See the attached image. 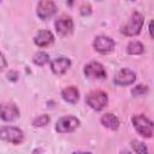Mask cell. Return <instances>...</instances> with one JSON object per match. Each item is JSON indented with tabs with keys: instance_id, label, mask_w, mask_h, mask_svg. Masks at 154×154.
Returning <instances> with one entry per match:
<instances>
[{
	"instance_id": "1",
	"label": "cell",
	"mask_w": 154,
	"mask_h": 154,
	"mask_svg": "<svg viewBox=\"0 0 154 154\" xmlns=\"http://www.w3.org/2000/svg\"><path fill=\"white\" fill-rule=\"evenodd\" d=\"M144 23V17L141 12L134 11L128 20L126 24H124L120 29V32L125 36H135L141 32V29Z\"/></svg>"
},
{
	"instance_id": "9",
	"label": "cell",
	"mask_w": 154,
	"mask_h": 154,
	"mask_svg": "<svg viewBox=\"0 0 154 154\" xmlns=\"http://www.w3.org/2000/svg\"><path fill=\"white\" fill-rule=\"evenodd\" d=\"M57 12V5L51 0H42L37 4L36 7V14L38 18L46 20L47 18H51Z\"/></svg>"
},
{
	"instance_id": "21",
	"label": "cell",
	"mask_w": 154,
	"mask_h": 154,
	"mask_svg": "<svg viewBox=\"0 0 154 154\" xmlns=\"http://www.w3.org/2000/svg\"><path fill=\"white\" fill-rule=\"evenodd\" d=\"M79 12H81V14H83V16L90 14V13H91V6H90V4H83V5L79 7Z\"/></svg>"
},
{
	"instance_id": "22",
	"label": "cell",
	"mask_w": 154,
	"mask_h": 154,
	"mask_svg": "<svg viewBox=\"0 0 154 154\" xmlns=\"http://www.w3.org/2000/svg\"><path fill=\"white\" fill-rule=\"evenodd\" d=\"M148 30H149V35H150V37H152V38H154V19L149 22Z\"/></svg>"
},
{
	"instance_id": "25",
	"label": "cell",
	"mask_w": 154,
	"mask_h": 154,
	"mask_svg": "<svg viewBox=\"0 0 154 154\" xmlns=\"http://www.w3.org/2000/svg\"><path fill=\"white\" fill-rule=\"evenodd\" d=\"M72 154H91L90 152H73Z\"/></svg>"
},
{
	"instance_id": "5",
	"label": "cell",
	"mask_w": 154,
	"mask_h": 154,
	"mask_svg": "<svg viewBox=\"0 0 154 154\" xmlns=\"http://www.w3.org/2000/svg\"><path fill=\"white\" fill-rule=\"evenodd\" d=\"M81 125V120L75 116H65L61 117L55 124V131L59 134H67L72 132Z\"/></svg>"
},
{
	"instance_id": "20",
	"label": "cell",
	"mask_w": 154,
	"mask_h": 154,
	"mask_svg": "<svg viewBox=\"0 0 154 154\" xmlns=\"http://www.w3.org/2000/svg\"><path fill=\"white\" fill-rule=\"evenodd\" d=\"M147 93H148V87L144 85V84H138V85H136L135 88L131 89V94L134 96H142Z\"/></svg>"
},
{
	"instance_id": "14",
	"label": "cell",
	"mask_w": 154,
	"mask_h": 154,
	"mask_svg": "<svg viewBox=\"0 0 154 154\" xmlns=\"http://www.w3.org/2000/svg\"><path fill=\"white\" fill-rule=\"evenodd\" d=\"M61 97L69 103H76L79 100V91L75 85H69L61 90Z\"/></svg>"
},
{
	"instance_id": "18",
	"label": "cell",
	"mask_w": 154,
	"mask_h": 154,
	"mask_svg": "<svg viewBox=\"0 0 154 154\" xmlns=\"http://www.w3.org/2000/svg\"><path fill=\"white\" fill-rule=\"evenodd\" d=\"M131 148L134 149V152H135L136 154H148V148H147V146H146L143 142L138 141V140L131 141Z\"/></svg>"
},
{
	"instance_id": "11",
	"label": "cell",
	"mask_w": 154,
	"mask_h": 154,
	"mask_svg": "<svg viewBox=\"0 0 154 154\" xmlns=\"http://www.w3.org/2000/svg\"><path fill=\"white\" fill-rule=\"evenodd\" d=\"M70 66H71V60L64 55H60V57H58L51 61V70L57 76L64 75Z\"/></svg>"
},
{
	"instance_id": "24",
	"label": "cell",
	"mask_w": 154,
	"mask_h": 154,
	"mask_svg": "<svg viewBox=\"0 0 154 154\" xmlns=\"http://www.w3.org/2000/svg\"><path fill=\"white\" fill-rule=\"evenodd\" d=\"M0 60H1V70H5L6 66H7V64H6V59H5L4 53H1V58H0Z\"/></svg>"
},
{
	"instance_id": "16",
	"label": "cell",
	"mask_w": 154,
	"mask_h": 154,
	"mask_svg": "<svg viewBox=\"0 0 154 154\" xmlns=\"http://www.w3.org/2000/svg\"><path fill=\"white\" fill-rule=\"evenodd\" d=\"M143 51H144L143 45H142L140 41H136V40L130 41V42L128 43V46H126V52H128L129 54H132V55L142 54Z\"/></svg>"
},
{
	"instance_id": "13",
	"label": "cell",
	"mask_w": 154,
	"mask_h": 154,
	"mask_svg": "<svg viewBox=\"0 0 154 154\" xmlns=\"http://www.w3.org/2000/svg\"><path fill=\"white\" fill-rule=\"evenodd\" d=\"M53 42H54V35L49 30H40L34 37V43L37 47H47Z\"/></svg>"
},
{
	"instance_id": "4",
	"label": "cell",
	"mask_w": 154,
	"mask_h": 154,
	"mask_svg": "<svg viewBox=\"0 0 154 154\" xmlns=\"http://www.w3.org/2000/svg\"><path fill=\"white\" fill-rule=\"evenodd\" d=\"M0 136L4 141L12 144H20L24 141V132L16 126H2L0 129Z\"/></svg>"
},
{
	"instance_id": "8",
	"label": "cell",
	"mask_w": 154,
	"mask_h": 154,
	"mask_svg": "<svg viewBox=\"0 0 154 154\" xmlns=\"http://www.w3.org/2000/svg\"><path fill=\"white\" fill-rule=\"evenodd\" d=\"M136 81V73L130 70V69H122L118 72H116L113 82L117 85L120 87H125V85H130Z\"/></svg>"
},
{
	"instance_id": "15",
	"label": "cell",
	"mask_w": 154,
	"mask_h": 154,
	"mask_svg": "<svg viewBox=\"0 0 154 154\" xmlns=\"http://www.w3.org/2000/svg\"><path fill=\"white\" fill-rule=\"evenodd\" d=\"M100 120H101V124L109 130H118V128L120 125L118 117L114 116L113 113H105Z\"/></svg>"
},
{
	"instance_id": "7",
	"label": "cell",
	"mask_w": 154,
	"mask_h": 154,
	"mask_svg": "<svg viewBox=\"0 0 154 154\" xmlns=\"http://www.w3.org/2000/svg\"><path fill=\"white\" fill-rule=\"evenodd\" d=\"M83 72H84V75L88 78L101 79V78L106 77V70H105L103 65L101 63H99V61H90V63H88L84 66Z\"/></svg>"
},
{
	"instance_id": "19",
	"label": "cell",
	"mask_w": 154,
	"mask_h": 154,
	"mask_svg": "<svg viewBox=\"0 0 154 154\" xmlns=\"http://www.w3.org/2000/svg\"><path fill=\"white\" fill-rule=\"evenodd\" d=\"M49 120H51V118H49L48 114H40V116H37L32 119V126H35V128L46 126L49 123Z\"/></svg>"
},
{
	"instance_id": "3",
	"label": "cell",
	"mask_w": 154,
	"mask_h": 154,
	"mask_svg": "<svg viewBox=\"0 0 154 154\" xmlns=\"http://www.w3.org/2000/svg\"><path fill=\"white\" fill-rule=\"evenodd\" d=\"M85 101L91 109L101 111L106 107V105L108 102V96L102 90H91L90 93H88Z\"/></svg>"
},
{
	"instance_id": "2",
	"label": "cell",
	"mask_w": 154,
	"mask_h": 154,
	"mask_svg": "<svg viewBox=\"0 0 154 154\" xmlns=\"http://www.w3.org/2000/svg\"><path fill=\"white\" fill-rule=\"evenodd\" d=\"M131 122H132V125H134L135 130L138 132V135H141L144 138H150L153 136L154 124L146 116H143V114L134 116L131 118Z\"/></svg>"
},
{
	"instance_id": "12",
	"label": "cell",
	"mask_w": 154,
	"mask_h": 154,
	"mask_svg": "<svg viewBox=\"0 0 154 154\" xmlns=\"http://www.w3.org/2000/svg\"><path fill=\"white\" fill-rule=\"evenodd\" d=\"M1 119L5 122H12L19 117V109L13 102H7L1 106Z\"/></svg>"
},
{
	"instance_id": "17",
	"label": "cell",
	"mask_w": 154,
	"mask_h": 154,
	"mask_svg": "<svg viewBox=\"0 0 154 154\" xmlns=\"http://www.w3.org/2000/svg\"><path fill=\"white\" fill-rule=\"evenodd\" d=\"M32 61L37 66H43V65H46L49 61V54L46 53V52H42V51L41 52H37V53L34 54Z\"/></svg>"
},
{
	"instance_id": "10",
	"label": "cell",
	"mask_w": 154,
	"mask_h": 154,
	"mask_svg": "<svg viewBox=\"0 0 154 154\" xmlns=\"http://www.w3.org/2000/svg\"><path fill=\"white\" fill-rule=\"evenodd\" d=\"M54 26L59 35L66 36L73 31V20L70 16H61L55 20Z\"/></svg>"
},
{
	"instance_id": "23",
	"label": "cell",
	"mask_w": 154,
	"mask_h": 154,
	"mask_svg": "<svg viewBox=\"0 0 154 154\" xmlns=\"http://www.w3.org/2000/svg\"><path fill=\"white\" fill-rule=\"evenodd\" d=\"M7 76H8V79H11V81H17L18 73H17V71H10V73H8Z\"/></svg>"
},
{
	"instance_id": "26",
	"label": "cell",
	"mask_w": 154,
	"mask_h": 154,
	"mask_svg": "<svg viewBox=\"0 0 154 154\" xmlns=\"http://www.w3.org/2000/svg\"><path fill=\"white\" fill-rule=\"evenodd\" d=\"M122 154H130V152H128V150H125V152H122Z\"/></svg>"
},
{
	"instance_id": "6",
	"label": "cell",
	"mask_w": 154,
	"mask_h": 154,
	"mask_svg": "<svg viewBox=\"0 0 154 154\" xmlns=\"http://www.w3.org/2000/svg\"><path fill=\"white\" fill-rule=\"evenodd\" d=\"M93 47L96 52L101 53V54H108L111 53L114 47H116V42L112 37L106 36V35H99L94 38L93 41Z\"/></svg>"
}]
</instances>
